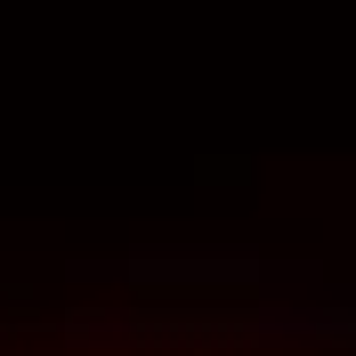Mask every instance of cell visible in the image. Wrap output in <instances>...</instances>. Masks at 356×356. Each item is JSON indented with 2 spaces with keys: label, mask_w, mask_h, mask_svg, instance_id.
I'll use <instances>...</instances> for the list:
<instances>
[{
  "label": "cell",
  "mask_w": 356,
  "mask_h": 356,
  "mask_svg": "<svg viewBox=\"0 0 356 356\" xmlns=\"http://www.w3.org/2000/svg\"><path fill=\"white\" fill-rule=\"evenodd\" d=\"M89 284H130V291H202V300H243L275 284L259 251H130L113 267H81Z\"/></svg>",
  "instance_id": "obj_1"
},
{
  "label": "cell",
  "mask_w": 356,
  "mask_h": 356,
  "mask_svg": "<svg viewBox=\"0 0 356 356\" xmlns=\"http://www.w3.org/2000/svg\"><path fill=\"white\" fill-rule=\"evenodd\" d=\"M0 324H8V316H0Z\"/></svg>",
  "instance_id": "obj_2"
}]
</instances>
